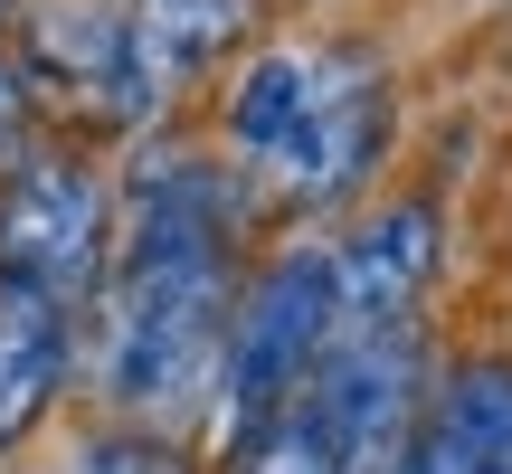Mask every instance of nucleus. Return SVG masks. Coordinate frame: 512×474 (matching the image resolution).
Wrapping results in <instances>:
<instances>
[{"label":"nucleus","mask_w":512,"mask_h":474,"mask_svg":"<svg viewBox=\"0 0 512 474\" xmlns=\"http://www.w3.org/2000/svg\"><path fill=\"white\" fill-rule=\"evenodd\" d=\"M105 304V399L133 418H181L209 408L228 342V256H114Z\"/></svg>","instance_id":"1"},{"label":"nucleus","mask_w":512,"mask_h":474,"mask_svg":"<svg viewBox=\"0 0 512 474\" xmlns=\"http://www.w3.org/2000/svg\"><path fill=\"white\" fill-rule=\"evenodd\" d=\"M105 256H114V209L86 152L38 143V133L0 152V285L38 294L76 323L105 294Z\"/></svg>","instance_id":"2"},{"label":"nucleus","mask_w":512,"mask_h":474,"mask_svg":"<svg viewBox=\"0 0 512 474\" xmlns=\"http://www.w3.org/2000/svg\"><path fill=\"white\" fill-rule=\"evenodd\" d=\"M332 332V285H323V256H275L266 275L228 304V342H219V446L228 456H256L275 427L294 418V389H304L313 351Z\"/></svg>","instance_id":"3"},{"label":"nucleus","mask_w":512,"mask_h":474,"mask_svg":"<svg viewBox=\"0 0 512 474\" xmlns=\"http://www.w3.org/2000/svg\"><path fill=\"white\" fill-rule=\"evenodd\" d=\"M418 323L389 332H323L304 389H294V427L332 474H408L418 446Z\"/></svg>","instance_id":"4"},{"label":"nucleus","mask_w":512,"mask_h":474,"mask_svg":"<svg viewBox=\"0 0 512 474\" xmlns=\"http://www.w3.org/2000/svg\"><path fill=\"white\" fill-rule=\"evenodd\" d=\"M380 143H389V86L361 67V76H342V86H332L275 152H256L247 200H275V209H332V200H351V190L370 181Z\"/></svg>","instance_id":"5"},{"label":"nucleus","mask_w":512,"mask_h":474,"mask_svg":"<svg viewBox=\"0 0 512 474\" xmlns=\"http://www.w3.org/2000/svg\"><path fill=\"white\" fill-rule=\"evenodd\" d=\"M256 0H124V67L95 95V114L114 124H152L200 67H219V48H238Z\"/></svg>","instance_id":"6"},{"label":"nucleus","mask_w":512,"mask_h":474,"mask_svg":"<svg viewBox=\"0 0 512 474\" xmlns=\"http://www.w3.org/2000/svg\"><path fill=\"white\" fill-rule=\"evenodd\" d=\"M323 285H332V332L418 323V294L437 285V209L399 200V209H380V219H361L323 256Z\"/></svg>","instance_id":"7"},{"label":"nucleus","mask_w":512,"mask_h":474,"mask_svg":"<svg viewBox=\"0 0 512 474\" xmlns=\"http://www.w3.org/2000/svg\"><path fill=\"white\" fill-rule=\"evenodd\" d=\"M408 474H512V361H456L418 418Z\"/></svg>","instance_id":"8"},{"label":"nucleus","mask_w":512,"mask_h":474,"mask_svg":"<svg viewBox=\"0 0 512 474\" xmlns=\"http://www.w3.org/2000/svg\"><path fill=\"white\" fill-rule=\"evenodd\" d=\"M19 76H38L48 95H105L124 67V0H38L19 19Z\"/></svg>","instance_id":"9"},{"label":"nucleus","mask_w":512,"mask_h":474,"mask_svg":"<svg viewBox=\"0 0 512 474\" xmlns=\"http://www.w3.org/2000/svg\"><path fill=\"white\" fill-rule=\"evenodd\" d=\"M342 76H361V67H351V57H323V48H266L238 76V95H228V143H238L247 162H256V152H275L332 86H342Z\"/></svg>","instance_id":"10"},{"label":"nucleus","mask_w":512,"mask_h":474,"mask_svg":"<svg viewBox=\"0 0 512 474\" xmlns=\"http://www.w3.org/2000/svg\"><path fill=\"white\" fill-rule=\"evenodd\" d=\"M67 313L38 304V294L0 285V446H19L38 418H48L57 380H67Z\"/></svg>","instance_id":"11"},{"label":"nucleus","mask_w":512,"mask_h":474,"mask_svg":"<svg viewBox=\"0 0 512 474\" xmlns=\"http://www.w3.org/2000/svg\"><path fill=\"white\" fill-rule=\"evenodd\" d=\"M86 474H190V456L162 437V427H124V437H95Z\"/></svg>","instance_id":"12"}]
</instances>
